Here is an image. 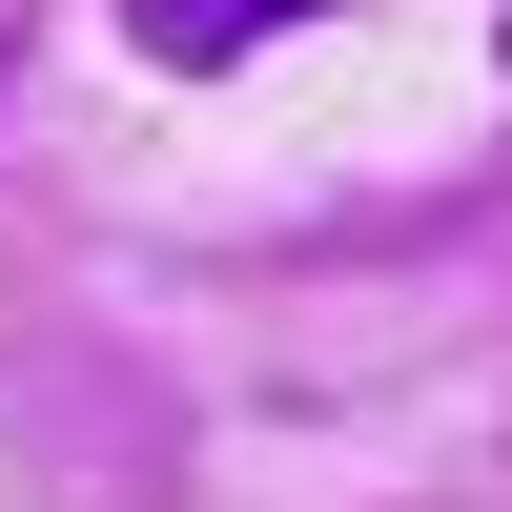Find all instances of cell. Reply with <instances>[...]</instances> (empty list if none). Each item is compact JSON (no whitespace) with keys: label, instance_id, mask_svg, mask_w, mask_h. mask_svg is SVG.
Here are the masks:
<instances>
[{"label":"cell","instance_id":"6da1fadb","mask_svg":"<svg viewBox=\"0 0 512 512\" xmlns=\"http://www.w3.org/2000/svg\"><path fill=\"white\" fill-rule=\"evenodd\" d=\"M287 21H328V0H123V41H144L164 82H226L246 41H287Z\"/></svg>","mask_w":512,"mask_h":512}]
</instances>
